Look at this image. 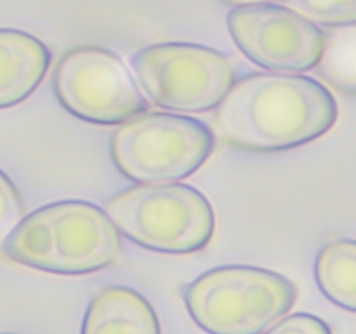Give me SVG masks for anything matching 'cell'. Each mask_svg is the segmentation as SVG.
I'll list each match as a JSON object with an SVG mask.
<instances>
[{
	"label": "cell",
	"mask_w": 356,
	"mask_h": 334,
	"mask_svg": "<svg viewBox=\"0 0 356 334\" xmlns=\"http://www.w3.org/2000/svg\"><path fill=\"white\" fill-rule=\"evenodd\" d=\"M337 103L316 80L291 73H252L233 84L212 118L225 145L273 153L312 143L336 125Z\"/></svg>",
	"instance_id": "cell-1"
},
{
	"label": "cell",
	"mask_w": 356,
	"mask_h": 334,
	"mask_svg": "<svg viewBox=\"0 0 356 334\" xmlns=\"http://www.w3.org/2000/svg\"><path fill=\"white\" fill-rule=\"evenodd\" d=\"M122 235L96 204L63 200L24 216L3 242L9 261L56 275H87L120 257Z\"/></svg>",
	"instance_id": "cell-2"
},
{
	"label": "cell",
	"mask_w": 356,
	"mask_h": 334,
	"mask_svg": "<svg viewBox=\"0 0 356 334\" xmlns=\"http://www.w3.org/2000/svg\"><path fill=\"white\" fill-rule=\"evenodd\" d=\"M298 301L291 278L247 264L209 270L184 289L193 322L209 334H263Z\"/></svg>",
	"instance_id": "cell-3"
},
{
	"label": "cell",
	"mask_w": 356,
	"mask_h": 334,
	"mask_svg": "<svg viewBox=\"0 0 356 334\" xmlns=\"http://www.w3.org/2000/svg\"><path fill=\"white\" fill-rule=\"evenodd\" d=\"M104 212L120 235L155 253H197L209 246L216 230L211 202L181 183L131 186L113 195Z\"/></svg>",
	"instance_id": "cell-4"
},
{
	"label": "cell",
	"mask_w": 356,
	"mask_h": 334,
	"mask_svg": "<svg viewBox=\"0 0 356 334\" xmlns=\"http://www.w3.org/2000/svg\"><path fill=\"white\" fill-rule=\"evenodd\" d=\"M216 138L197 118L145 111L111 134L117 169L141 184H169L197 173L214 152Z\"/></svg>",
	"instance_id": "cell-5"
},
{
	"label": "cell",
	"mask_w": 356,
	"mask_h": 334,
	"mask_svg": "<svg viewBox=\"0 0 356 334\" xmlns=\"http://www.w3.org/2000/svg\"><path fill=\"white\" fill-rule=\"evenodd\" d=\"M132 68L149 103L181 113L214 110L235 84V68L222 52L188 42L148 45L132 56Z\"/></svg>",
	"instance_id": "cell-6"
},
{
	"label": "cell",
	"mask_w": 356,
	"mask_h": 334,
	"mask_svg": "<svg viewBox=\"0 0 356 334\" xmlns=\"http://www.w3.org/2000/svg\"><path fill=\"white\" fill-rule=\"evenodd\" d=\"M52 89L73 117L97 125H120L148 111V100L117 54L83 45L61 56Z\"/></svg>",
	"instance_id": "cell-7"
},
{
	"label": "cell",
	"mask_w": 356,
	"mask_h": 334,
	"mask_svg": "<svg viewBox=\"0 0 356 334\" xmlns=\"http://www.w3.org/2000/svg\"><path fill=\"white\" fill-rule=\"evenodd\" d=\"M226 26L247 59L273 73L308 72L322 54L323 31L284 6L235 7Z\"/></svg>",
	"instance_id": "cell-8"
},
{
	"label": "cell",
	"mask_w": 356,
	"mask_h": 334,
	"mask_svg": "<svg viewBox=\"0 0 356 334\" xmlns=\"http://www.w3.org/2000/svg\"><path fill=\"white\" fill-rule=\"evenodd\" d=\"M51 52L35 35L0 28V110L31 96L47 75Z\"/></svg>",
	"instance_id": "cell-9"
},
{
	"label": "cell",
	"mask_w": 356,
	"mask_h": 334,
	"mask_svg": "<svg viewBox=\"0 0 356 334\" xmlns=\"http://www.w3.org/2000/svg\"><path fill=\"white\" fill-rule=\"evenodd\" d=\"M80 334H162L152 303L131 287L110 285L90 299Z\"/></svg>",
	"instance_id": "cell-10"
},
{
	"label": "cell",
	"mask_w": 356,
	"mask_h": 334,
	"mask_svg": "<svg viewBox=\"0 0 356 334\" xmlns=\"http://www.w3.org/2000/svg\"><path fill=\"white\" fill-rule=\"evenodd\" d=\"M315 280L334 305L356 313V240L325 244L315 260Z\"/></svg>",
	"instance_id": "cell-11"
},
{
	"label": "cell",
	"mask_w": 356,
	"mask_h": 334,
	"mask_svg": "<svg viewBox=\"0 0 356 334\" xmlns=\"http://www.w3.org/2000/svg\"><path fill=\"white\" fill-rule=\"evenodd\" d=\"M315 68L334 90L356 96V24L323 31L322 54Z\"/></svg>",
	"instance_id": "cell-12"
},
{
	"label": "cell",
	"mask_w": 356,
	"mask_h": 334,
	"mask_svg": "<svg viewBox=\"0 0 356 334\" xmlns=\"http://www.w3.org/2000/svg\"><path fill=\"white\" fill-rule=\"evenodd\" d=\"M284 7L315 24H356V0H284Z\"/></svg>",
	"instance_id": "cell-13"
},
{
	"label": "cell",
	"mask_w": 356,
	"mask_h": 334,
	"mask_svg": "<svg viewBox=\"0 0 356 334\" xmlns=\"http://www.w3.org/2000/svg\"><path fill=\"white\" fill-rule=\"evenodd\" d=\"M24 205L17 188L7 174L0 170V249L17 223L23 219Z\"/></svg>",
	"instance_id": "cell-14"
},
{
	"label": "cell",
	"mask_w": 356,
	"mask_h": 334,
	"mask_svg": "<svg viewBox=\"0 0 356 334\" xmlns=\"http://www.w3.org/2000/svg\"><path fill=\"white\" fill-rule=\"evenodd\" d=\"M266 334H332V331L320 317L312 313H296L278 320Z\"/></svg>",
	"instance_id": "cell-15"
},
{
	"label": "cell",
	"mask_w": 356,
	"mask_h": 334,
	"mask_svg": "<svg viewBox=\"0 0 356 334\" xmlns=\"http://www.w3.org/2000/svg\"><path fill=\"white\" fill-rule=\"evenodd\" d=\"M219 2L226 3V6L235 7H254V6H268L273 0H219Z\"/></svg>",
	"instance_id": "cell-16"
}]
</instances>
